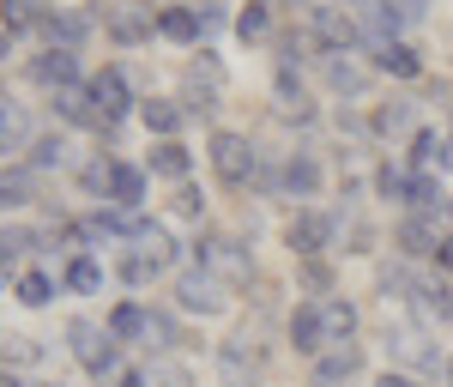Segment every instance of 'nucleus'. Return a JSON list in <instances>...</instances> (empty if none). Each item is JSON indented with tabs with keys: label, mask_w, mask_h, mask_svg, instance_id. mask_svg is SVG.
<instances>
[{
	"label": "nucleus",
	"mask_w": 453,
	"mask_h": 387,
	"mask_svg": "<svg viewBox=\"0 0 453 387\" xmlns=\"http://www.w3.org/2000/svg\"><path fill=\"white\" fill-rule=\"evenodd\" d=\"M441 375H448V387H453V357H448V369H441Z\"/></svg>",
	"instance_id": "obj_44"
},
{
	"label": "nucleus",
	"mask_w": 453,
	"mask_h": 387,
	"mask_svg": "<svg viewBox=\"0 0 453 387\" xmlns=\"http://www.w3.org/2000/svg\"><path fill=\"white\" fill-rule=\"evenodd\" d=\"M211 170L230 182V188H242L254 176V145L242 134H211Z\"/></svg>",
	"instance_id": "obj_3"
},
{
	"label": "nucleus",
	"mask_w": 453,
	"mask_h": 387,
	"mask_svg": "<svg viewBox=\"0 0 453 387\" xmlns=\"http://www.w3.org/2000/svg\"><path fill=\"white\" fill-rule=\"evenodd\" d=\"M55 109H61V121H73V128H104V109H97V97H91V91H79V85L55 91Z\"/></svg>",
	"instance_id": "obj_12"
},
{
	"label": "nucleus",
	"mask_w": 453,
	"mask_h": 387,
	"mask_svg": "<svg viewBox=\"0 0 453 387\" xmlns=\"http://www.w3.org/2000/svg\"><path fill=\"white\" fill-rule=\"evenodd\" d=\"M91 97H97V109H104V121H115V115H127V104H134V97H127V79H121L115 67L91 79Z\"/></svg>",
	"instance_id": "obj_14"
},
{
	"label": "nucleus",
	"mask_w": 453,
	"mask_h": 387,
	"mask_svg": "<svg viewBox=\"0 0 453 387\" xmlns=\"http://www.w3.org/2000/svg\"><path fill=\"white\" fill-rule=\"evenodd\" d=\"M194 12H200V36L224 31V0H206V6H194Z\"/></svg>",
	"instance_id": "obj_39"
},
{
	"label": "nucleus",
	"mask_w": 453,
	"mask_h": 387,
	"mask_svg": "<svg viewBox=\"0 0 453 387\" xmlns=\"http://www.w3.org/2000/svg\"><path fill=\"white\" fill-rule=\"evenodd\" d=\"M218 382L224 387H260V352H248V339L218 345Z\"/></svg>",
	"instance_id": "obj_6"
},
{
	"label": "nucleus",
	"mask_w": 453,
	"mask_h": 387,
	"mask_svg": "<svg viewBox=\"0 0 453 387\" xmlns=\"http://www.w3.org/2000/svg\"><path fill=\"white\" fill-rule=\"evenodd\" d=\"M97 284H104V267H97L91 254H79L67 267V290H97Z\"/></svg>",
	"instance_id": "obj_29"
},
{
	"label": "nucleus",
	"mask_w": 453,
	"mask_h": 387,
	"mask_svg": "<svg viewBox=\"0 0 453 387\" xmlns=\"http://www.w3.org/2000/svg\"><path fill=\"white\" fill-rule=\"evenodd\" d=\"M399 25H405V6H393V0H363V31H369L375 49H387V43L399 36Z\"/></svg>",
	"instance_id": "obj_8"
},
{
	"label": "nucleus",
	"mask_w": 453,
	"mask_h": 387,
	"mask_svg": "<svg viewBox=\"0 0 453 387\" xmlns=\"http://www.w3.org/2000/svg\"><path fill=\"white\" fill-rule=\"evenodd\" d=\"M375 67L381 73H393V79H418L423 73V61L405 49V43H387V49H375Z\"/></svg>",
	"instance_id": "obj_20"
},
{
	"label": "nucleus",
	"mask_w": 453,
	"mask_h": 387,
	"mask_svg": "<svg viewBox=\"0 0 453 387\" xmlns=\"http://www.w3.org/2000/svg\"><path fill=\"white\" fill-rule=\"evenodd\" d=\"M284 243H290L296 260H314L320 248L333 243V218H326V212H296V218L284 224Z\"/></svg>",
	"instance_id": "obj_4"
},
{
	"label": "nucleus",
	"mask_w": 453,
	"mask_h": 387,
	"mask_svg": "<svg viewBox=\"0 0 453 387\" xmlns=\"http://www.w3.org/2000/svg\"><path fill=\"white\" fill-rule=\"evenodd\" d=\"M109 200H115V206H127V212L145 200V176L134 170V164H115V176H109Z\"/></svg>",
	"instance_id": "obj_18"
},
{
	"label": "nucleus",
	"mask_w": 453,
	"mask_h": 387,
	"mask_svg": "<svg viewBox=\"0 0 453 387\" xmlns=\"http://www.w3.org/2000/svg\"><path fill=\"white\" fill-rule=\"evenodd\" d=\"M0 357H6V363H36V339H25V333H0Z\"/></svg>",
	"instance_id": "obj_33"
},
{
	"label": "nucleus",
	"mask_w": 453,
	"mask_h": 387,
	"mask_svg": "<svg viewBox=\"0 0 453 387\" xmlns=\"http://www.w3.org/2000/svg\"><path fill=\"white\" fill-rule=\"evenodd\" d=\"M375 188H381L387 200H405V206H411V176H405V170H381Z\"/></svg>",
	"instance_id": "obj_35"
},
{
	"label": "nucleus",
	"mask_w": 453,
	"mask_h": 387,
	"mask_svg": "<svg viewBox=\"0 0 453 387\" xmlns=\"http://www.w3.org/2000/svg\"><path fill=\"white\" fill-rule=\"evenodd\" d=\"M200 212H206V194L200 188H181L175 194V218H200Z\"/></svg>",
	"instance_id": "obj_38"
},
{
	"label": "nucleus",
	"mask_w": 453,
	"mask_h": 387,
	"mask_svg": "<svg viewBox=\"0 0 453 387\" xmlns=\"http://www.w3.org/2000/svg\"><path fill=\"white\" fill-rule=\"evenodd\" d=\"M418 297H423V309H429V315L453 321V284H448V279H429V284H418Z\"/></svg>",
	"instance_id": "obj_27"
},
{
	"label": "nucleus",
	"mask_w": 453,
	"mask_h": 387,
	"mask_svg": "<svg viewBox=\"0 0 453 387\" xmlns=\"http://www.w3.org/2000/svg\"><path fill=\"white\" fill-rule=\"evenodd\" d=\"M157 31L175 36V43H200V12L194 6H164L157 12Z\"/></svg>",
	"instance_id": "obj_17"
},
{
	"label": "nucleus",
	"mask_w": 453,
	"mask_h": 387,
	"mask_svg": "<svg viewBox=\"0 0 453 387\" xmlns=\"http://www.w3.org/2000/svg\"><path fill=\"white\" fill-rule=\"evenodd\" d=\"M188 145H175V140H164V145H151V176H170V182H181L188 176Z\"/></svg>",
	"instance_id": "obj_19"
},
{
	"label": "nucleus",
	"mask_w": 453,
	"mask_h": 387,
	"mask_svg": "<svg viewBox=\"0 0 453 387\" xmlns=\"http://www.w3.org/2000/svg\"><path fill=\"white\" fill-rule=\"evenodd\" d=\"M31 164L36 170H61V164H67V140H61V134H36L31 140Z\"/></svg>",
	"instance_id": "obj_26"
},
{
	"label": "nucleus",
	"mask_w": 453,
	"mask_h": 387,
	"mask_svg": "<svg viewBox=\"0 0 453 387\" xmlns=\"http://www.w3.org/2000/svg\"><path fill=\"white\" fill-rule=\"evenodd\" d=\"M411 206H418V212H435V206H441V188H435V176H411Z\"/></svg>",
	"instance_id": "obj_36"
},
{
	"label": "nucleus",
	"mask_w": 453,
	"mask_h": 387,
	"mask_svg": "<svg viewBox=\"0 0 453 387\" xmlns=\"http://www.w3.org/2000/svg\"><path fill=\"white\" fill-rule=\"evenodd\" d=\"M314 31H320V43H333V49H350V43H357V19H350V12H339V6H320V12H314Z\"/></svg>",
	"instance_id": "obj_15"
},
{
	"label": "nucleus",
	"mask_w": 453,
	"mask_h": 387,
	"mask_svg": "<svg viewBox=\"0 0 453 387\" xmlns=\"http://www.w3.org/2000/svg\"><path fill=\"white\" fill-rule=\"evenodd\" d=\"M399 254H411V260H423V254H441V236H435L423 218H405V224H399Z\"/></svg>",
	"instance_id": "obj_16"
},
{
	"label": "nucleus",
	"mask_w": 453,
	"mask_h": 387,
	"mask_svg": "<svg viewBox=\"0 0 453 387\" xmlns=\"http://www.w3.org/2000/svg\"><path fill=\"white\" fill-rule=\"evenodd\" d=\"M145 387H194V375H188L181 363L164 357V363H151V369H145Z\"/></svg>",
	"instance_id": "obj_30"
},
{
	"label": "nucleus",
	"mask_w": 453,
	"mask_h": 387,
	"mask_svg": "<svg viewBox=\"0 0 453 387\" xmlns=\"http://www.w3.org/2000/svg\"><path fill=\"white\" fill-rule=\"evenodd\" d=\"M49 297H55V279H49V273H25V279H19V303H25V309H42Z\"/></svg>",
	"instance_id": "obj_28"
},
{
	"label": "nucleus",
	"mask_w": 453,
	"mask_h": 387,
	"mask_svg": "<svg viewBox=\"0 0 453 387\" xmlns=\"http://www.w3.org/2000/svg\"><path fill=\"white\" fill-rule=\"evenodd\" d=\"M140 115H145V128H151V134H164V140H170L175 128H181V115H188V109H175V104H164V97H151V104H140Z\"/></svg>",
	"instance_id": "obj_25"
},
{
	"label": "nucleus",
	"mask_w": 453,
	"mask_h": 387,
	"mask_svg": "<svg viewBox=\"0 0 453 387\" xmlns=\"http://www.w3.org/2000/svg\"><path fill=\"white\" fill-rule=\"evenodd\" d=\"M145 327H151V315H145L140 303H121V309L109 315V333H115V345H121V339H140Z\"/></svg>",
	"instance_id": "obj_23"
},
{
	"label": "nucleus",
	"mask_w": 453,
	"mask_h": 387,
	"mask_svg": "<svg viewBox=\"0 0 453 387\" xmlns=\"http://www.w3.org/2000/svg\"><path fill=\"white\" fill-rule=\"evenodd\" d=\"M339 6H363V0H339Z\"/></svg>",
	"instance_id": "obj_45"
},
{
	"label": "nucleus",
	"mask_w": 453,
	"mask_h": 387,
	"mask_svg": "<svg viewBox=\"0 0 453 387\" xmlns=\"http://www.w3.org/2000/svg\"><path fill=\"white\" fill-rule=\"evenodd\" d=\"M25 200H31V176H25V170L0 176V206H25Z\"/></svg>",
	"instance_id": "obj_34"
},
{
	"label": "nucleus",
	"mask_w": 453,
	"mask_h": 387,
	"mask_svg": "<svg viewBox=\"0 0 453 387\" xmlns=\"http://www.w3.org/2000/svg\"><path fill=\"white\" fill-rule=\"evenodd\" d=\"M441 267L453 273V236H441Z\"/></svg>",
	"instance_id": "obj_41"
},
{
	"label": "nucleus",
	"mask_w": 453,
	"mask_h": 387,
	"mask_svg": "<svg viewBox=\"0 0 453 387\" xmlns=\"http://www.w3.org/2000/svg\"><path fill=\"white\" fill-rule=\"evenodd\" d=\"M67 339H73V357H79L91 375H115V333H104L97 321H73Z\"/></svg>",
	"instance_id": "obj_1"
},
{
	"label": "nucleus",
	"mask_w": 453,
	"mask_h": 387,
	"mask_svg": "<svg viewBox=\"0 0 453 387\" xmlns=\"http://www.w3.org/2000/svg\"><path fill=\"white\" fill-rule=\"evenodd\" d=\"M236 36H242V43H260V36H266V6H260V0H248V12H236Z\"/></svg>",
	"instance_id": "obj_31"
},
{
	"label": "nucleus",
	"mask_w": 453,
	"mask_h": 387,
	"mask_svg": "<svg viewBox=\"0 0 453 387\" xmlns=\"http://www.w3.org/2000/svg\"><path fill=\"white\" fill-rule=\"evenodd\" d=\"M375 387H411V382H405V375H381Z\"/></svg>",
	"instance_id": "obj_42"
},
{
	"label": "nucleus",
	"mask_w": 453,
	"mask_h": 387,
	"mask_svg": "<svg viewBox=\"0 0 453 387\" xmlns=\"http://www.w3.org/2000/svg\"><path fill=\"white\" fill-rule=\"evenodd\" d=\"M326 85H333L339 97H363L369 73H363V67H350V61H326Z\"/></svg>",
	"instance_id": "obj_24"
},
{
	"label": "nucleus",
	"mask_w": 453,
	"mask_h": 387,
	"mask_svg": "<svg viewBox=\"0 0 453 387\" xmlns=\"http://www.w3.org/2000/svg\"><path fill=\"white\" fill-rule=\"evenodd\" d=\"M279 188H284V194H296V200H309L314 188H320V164H314L309 151H290V164L279 170Z\"/></svg>",
	"instance_id": "obj_13"
},
{
	"label": "nucleus",
	"mask_w": 453,
	"mask_h": 387,
	"mask_svg": "<svg viewBox=\"0 0 453 387\" xmlns=\"http://www.w3.org/2000/svg\"><path fill=\"white\" fill-rule=\"evenodd\" d=\"M0 19H6V31H19V25L42 19V0H0Z\"/></svg>",
	"instance_id": "obj_32"
},
{
	"label": "nucleus",
	"mask_w": 453,
	"mask_h": 387,
	"mask_svg": "<svg viewBox=\"0 0 453 387\" xmlns=\"http://www.w3.org/2000/svg\"><path fill=\"white\" fill-rule=\"evenodd\" d=\"M134 260H140L145 279H157V273H164V267L175 260V243L164 236V230H157V224H140V230H134Z\"/></svg>",
	"instance_id": "obj_7"
},
{
	"label": "nucleus",
	"mask_w": 453,
	"mask_h": 387,
	"mask_svg": "<svg viewBox=\"0 0 453 387\" xmlns=\"http://www.w3.org/2000/svg\"><path fill=\"white\" fill-rule=\"evenodd\" d=\"M320 315H326V339H333V345L357 333V309H350L345 297H326V303H320Z\"/></svg>",
	"instance_id": "obj_21"
},
{
	"label": "nucleus",
	"mask_w": 453,
	"mask_h": 387,
	"mask_svg": "<svg viewBox=\"0 0 453 387\" xmlns=\"http://www.w3.org/2000/svg\"><path fill=\"white\" fill-rule=\"evenodd\" d=\"M296 279L309 284V290H333V273H326V260H303V267H296Z\"/></svg>",
	"instance_id": "obj_37"
},
{
	"label": "nucleus",
	"mask_w": 453,
	"mask_h": 387,
	"mask_svg": "<svg viewBox=\"0 0 453 387\" xmlns=\"http://www.w3.org/2000/svg\"><path fill=\"white\" fill-rule=\"evenodd\" d=\"M175 303L188 309V315H224L230 309V297H224V284H218V273H181V284H175Z\"/></svg>",
	"instance_id": "obj_2"
},
{
	"label": "nucleus",
	"mask_w": 453,
	"mask_h": 387,
	"mask_svg": "<svg viewBox=\"0 0 453 387\" xmlns=\"http://www.w3.org/2000/svg\"><path fill=\"white\" fill-rule=\"evenodd\" d=\"M441 164H448V170H453V140H441Z\"/></svg>",
	"instance_id": "obj_43"
},
{
	"label": "nucleus",
	"mask_w": 453,
	"mask_h": 387,
	"mask_svg": "<svg viewBox=\"0 0 453 387\" xmlns=\"http://www.w3.org/2000/svg\"><path fill=\"white\" fill-rule=\"evenodd\" d=\"M151 339H164V345H175V321L170 315H151V327H145Z\"/></svg>",
	"instance_id": "obj_40"
},
{
	"label": "nucleus",
	"mask_w": 453,
	"mask_h": 387,
	"mask_svg": "<svg viewBox=\"0 0 453 387\" xmlns=\"http://www.w3.org/2000/svg\"><path fill=\"white\" fill-rule=\"evenodd\" d=\"M73 73H79V61H73V49H42L31 61V79L36 85H55V91H67Z\"/></svg>",
	"instance_id": "obj_10"
},
{
	"label": "nucleus",
	"mask_w": 453,
	"mask_h": 387,
	"mask_svg": "<svg viewBox=\"0 0 453 387\" xmlns=\"http://www.w3.org/2000/svg\"><path fill=\"white\" fill-rule=\"evenodd\" d=\"M375 134H381V140L411 134V104H399V97H393V104H381V109H375Z\"/></svg>",
	"instance_id": "obj_22"
},
{
	"label": "nucleus",
	"mask_w": 453,
	"mask_h": 387,
	"mask_svg": "<svg viewBox=\"0 0 453 387\" xmlns=\"http://www.w3.org/2000/svg\"><path fill=\"white\" fill-rule=\"evenodd\" d=\"M290 345H296L303 357H326L333 339H326V315H320V303H296V309H290Z\"/></svg>",
	"instance_id": "obj_5"
},
{
	"label": "nucleus",
	"mask_w": 453,
	"mask_h": 387,
	"mask_svg": "<svg viewBox=\"0 0 453 387\" xmlns=\"http://www.w3.org/2000/svg\"><path fill=\"white\" fill-rule=\"evenodd\" d=\"M104 12H109V36L121 49H134V43L151 36V12H140V6H104Z\"/></svg>",
	"instance_id": "obj_11"
},
{
	"label": "nucleus",
	"mask_w": 453,
	"mask_h": 387,
	"mask_svg": "<svg viewBox=\"0 0 453 387\" xmlns=\"http://www.w3.org/2000/svg\"><path fill=\"white\" fill-rule=\"evenodd\" d=\"M357 369H363V352L357 345H333V352L314 363V387H345Z\"/></svg>",
	"instance_id": "obj_9"
}]
</instances>
